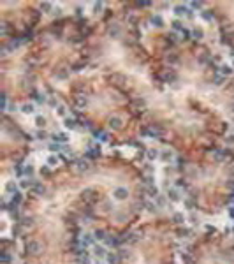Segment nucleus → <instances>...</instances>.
<instances>
[{
  "label": "nucleus",
  "instance_id": "nucleus-1",
  "mask_svg": "<svg viewBox=\"0 0 234 264\" xmlns=\"http://www.w3.org/2000/svg\"><path fill=\"white\" fill-rule=\"evenodd\" d=\"M53 139H55L56 143H67V141H69V138H67L65 132H58V134L53 136Z\"/></svg>",
  "mask_w": 234,
  "mask_h": 264
},
{
  "label": "nucleus",
  "instance_id": "nucleus-15",
  "mask_svg": "<svg viewBox=\"0 0 234 264\" xmlns=\"http://www.w3.org/2000/svg\"><path fill=\"white\" fill-rule=\"evenodd\" d=\"M48 164L55 166V164H56V157H49V159H48Z\"/></svg>",
  "mask_w": 234,
  "mask_h": 264
},
{
  "label": "nucleus",
  "instance_id": "nucleus-6",
  "mask_svg": "<svg viewBox=\"0 0 234 264\" xmlns=\"http://www.w3.org/2000/svg\"><path fill=\"white\" fill-rule=\"evenodd\" d=\"M35 125H37V127H44V125H46V118H44V116H37V118H35Z\"/></svg>",
  "mask_w": 234,
  "mask_h": 264
},
{
  "label": "nucleus",
  "instance_id": "nucleus-20",
  "mask_svg": "<svg viewBox=\"0 0 234 264\" xmlns=\"http://www.w3.org/2000/svg\"><path fill=\"white\" fill-rule=\"evenodd\" d=\"M95 264H102V262H99V261H97V262H95Z\"/></svg>",
  "mask_w": 234,
  "mask_h": 264
},
{
  "label": "nucleus",
  "instance_id": "nucleus-5",
  "mask_svg": "<svg viewBox=\"0 0 234 264\" xmlns=\"http://www.w3.org/2000/svg\"><path fill=\"white\" fill-rule=\"evenodd\" d=\"M93 254L97 255V257H104L106 254H108V252H106V248L104 247H95V250H93Z\"/></svg>",
  "mask_w": 234,
  "mask_h": 264
},
{
  "label": "nucleus",
  "instance_id": "nucleus-3",
  "mask_svg": "<svg viewBox=\"0 0 234 264\" xmlns=\"http://www.w3.org/2000/svg\"><path fill=\"white\" fill-rule=\"evenodd\" d=\"M167 197H169L171 201H174V203H178V201H180V195H178V192H176V190H169V192H167Z\"/></svg>",
  "mask_w": 234,
  "mask_h": 264
},
{
  "label": "nucleus",
  "instance_id": "nucleus-12",
  "mask_svg": "<svg viewBox=\"0 0 234 264\" xmlns=\"http://www.w3.org/2000/svg\"><path fill=\"white\" fill-rule=\"evenodd\" d=\"M56 113H58L60 116H65V107H63V106H60V107L56 109Z\"/></svg>",
  "mask_w": 234,
  "mask_h": 264
},
{
  "label": "nucleus",
  "instance_id": "nucleus-16",
  "mask_svg": "<svg viewBox=\"0 0 234 264\" xmlns=\"http://www.w3.org/2000/svg\"><path fill=\"white\" fill-rule=\"evenodd\" d=\"M171 159V153H162V160H169Z\"/></svg>",
  "mask_w": 234,
  "mask_h": 264
},
{
  "label": "nucleus",
  "instance_id": "nucleus-13",
  "mask_svg": "<svg viewBox=\"0 0 234 264\" xmlns=\"http://www.w3.org/2000/svg\"><path fill=\"white\" fill-rule=\"evenodd\" d=\"M5 188H7V190H16V185H14L12 182H9V183L5 185Z\"/></svg>",
  "mask_w": 234,
  "mask_h": 264
},
{
  "label": "nucleus",
  "instance_id": "nucleus-8",
  "mask_svg": "<svg viewBox=\"0 0 234 264\" xmlns=\"http://www.w3.org/2000/svg\"><path fill=\"white\" fill-rule=\"evenodd\" d=\"M65 127H67V129H76V122H74V120L65 118Z\"/></svg>",
  "mask_w": 234,
  "mask_h": 264
},
{
  "label": "nucleus",
  "instance_id": "nucleus-10",
  "mask_svg": "<svg viewBox=\"0 0 234 264\" xmlns=\"http://www.w3.org/2000/svg\"><path fill=\"white\" fill-rule=\"evenodd\" d=\"M174 222H185L183 213H174Z\"/></svg>",
  "mask_w": 234,
  "mask_h": 264
},
{
  "label": "nucleus",
  "instance_id": "nucleus-14",
  "mask_svg": "<svg viewBox=\"0 0 234 264\" xmlns=\"http://www.w3.org/2000/svg\"><path fill=\"white\" fill-rule=\"evenodd\" d=\"M25 173H27V174H34V167H32V166H27V167H25Z\"/></svg>",
  "mask_w": 234,
  "mask_h": 264
},
{
  "label": "nucleus",
  "instance_id": "nucleus-4",
  "mask_svg": "<svg viewBox=\"0 0 234 264\" xmlns=\"http://www.w3.org/2000/svg\"><path fill=\"white\" fill-rule=\"evenodd\" d=\"M21 111L27 113V115H32L34 113V106L32 104H23V106H21Z\"/></svg>",
  "mask_w": 234,
  "mask_h": 264
},
{
  "label": "nucleus",
  "instance_id": "nucleus-18",
  "mask_svg": "<svg viewBox=\"0 0 234 264\" xmlns=\"http://www.w3.org/2000/svg\"><path fill=\"white\" fill-rule=\"evenodd\" d=\"M30 185V182H21V187H23V188H27Z\"/></svg>",
  "mask_w": 234,
  "mask_h": 264
},
{
  "label": "nucleus",
  "instance_id": "nucleus-7",
  "mask_svg": "<svg viewBox=\"0 0 234 264\" xmlns=\"http://www.w3.org/2000/svg\"><path fill=\"white\" fill-rule=\"evenodd\" d=\"M157 157H159V151H157V150H153V148L148 150V159H150V160H153V159H157Z\"/></svg>",
  "mask_w": 234,
  "mask_h": 264
},
{
  "label": "nucleus",
  "instance_id": "nucleus-2",
  "mask_svg": "<svg viewBox=\"0 0 234 264\" xmlns=\"http://www.w3.org/2000/svg\"><path fill=\"white\" fill-rule=\"evenodd\" d=\"M115 197H116V199H125V197H127V190L125 188H116L115 190Z\"/></svg>",
  "mask_w": 234,
  "mask_h": 264
},
{
  "label": "nucleus",
  "instance_id": "nucleus-11",
  "mask_svg": "<svg viewBox=\"0 0 234 264\" xmlns=\"http://www.w3.org/2000/svg\"><path fill=\"white\" fill-rule=\"evenodd\" d=\"M220 71H222V74H231V72H232L229 65H222V69H220Z\"/></svg>",
  "mask_w": 234,
  "mask_h": 264
},
{
  "label": "nucleus",
  "instance_id": "nucleus-19",
  "mask_svg": "<svg viewBox=\"0 0 234 264\" xmlns=\"http://www.w3.org/2000/svg\"><path fill=\"white\" fill-rule=\"evenodd\" d=\"M46 138V132H39V139H44Z\"/></svg>",
  "mask_w": 234,
  "mask_h": 264
},
{
  "label": "nucleus",
  "instance_id": "nucleus-17",
  "mask_svg": "<svg viewBox=\"0 0 234 264\" xmlns=\"http://www.w3.org/2000/svg\"><path fill=\"white\" fill-rule=\"evenodd\" d=\"M49 150H53V151H58V150H60V144H51V146H49Z\"/></svg>",
  "mask_w": 234,
  "mask_h": 264
},
{
  "label": "nucleus",
  "instance_id": "nucleus-9",
  "mask_svg": "<svg viewBox=\"0 0 234 264\" xmlns=\"http://www.w3.org/2000/svg\"><path fill=\"white\" fill-rule=\"evenodd\" d=\"M83 243H84V247H86V245H92V236H90V234H84Z\"/></svg>",
  "mask_w": 234,
  "mask_h": 264
}]
</instances>
